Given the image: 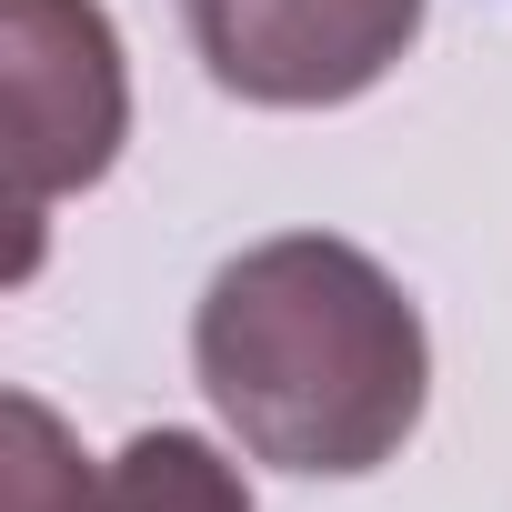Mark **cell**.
Wrapping results in <instances>:
<instances>
[{"mask_svg":"<svg viewBox=\"0 0 512 512\" xmlns=\"http://www.w3.org/2000/svg\"><path fill=\"white\" fill-rule=\"evenodd\" d=\"M201 71L251 111H342L402 71L432 0H181Z\"/></svg>","mask_w":512,"mask_h":512,"instance_id":"cell-3","label":"cell"},{"mask_svg":"<svg viewBox=\"0 0 512 512\" xmlns=\"http://www.w3.org/2000/svg\"><path fill=\"white\" fill-rule=\"evenodd\" d=\"M11 512H251V492L201 432L161 422L91 462L31 392H11Z\"/></svg>","mask_w":512,"mask_h":512,"instance_id":"cell-4","label":"cell"},{"mask_svg":"<svg viewBox=\"0 0 512 512\" xmlns=\"http://www.w3.org/2000/svg\"><path fill=\"white\" fill-rule=\"evenodd\" d=\"M0 51H11V221L21 272L61 191H91L121 161L131 131V71L101 0H0Z\"/></svg>","mask_w":512,"mask_h":512,"instance_id":"cell-2","label":"cell"},{"mask_svg":"<svg viewBox=\"0 0 512 512\" xmlns=\"http://www.w3.org/2000/svg\"><path fill=\"white\" fill-rule=\"evenodd\" d=\"M191 372L251 462L362 482L422 432L432 332L362 241L272 231L211 272L191 312Z\"/></svg>","mask_w":512,"mask_h":512,"instance_id":"cell-1","label":"cell"}]
</instances>
